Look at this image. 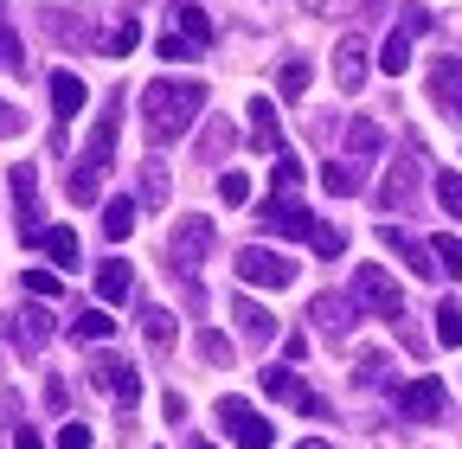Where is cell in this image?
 Wrapping results in <instances>:
<instances>
[{"label": "cell", "instance_id": "32", "mask_svg": "<svg viewBox=\"0 0 462 449\" xmlns=\"http://www.w3.org/2000/svg\"><path fill=\"white\" fill-rule=\"evenodd\" d=\"M437 341L443 347H462V302H443L437 308Z\"/></svg>", "mask_w": 462, "mask_h": 449}, {"label": "cell", "instance_id": "46", "mask_svg": "<svg viewBox=\"0 0 462 449\" xmlns=\"http://www.w3.org/2000/svg\"><path fill=\"white\" fill-rule=\"evenodd\" d=\"M20 129H26V116H20L7 96H0V135H20Z\"/></svg>", "mask_w": 462, "mask_h": 449}, {"label": "cell", "instance_id": "2", "mask_svg": "<svg viewBox=\"0 0 462 449\" xmlns=\"http://www.w3.org/2000/svg\"><path fill=\"white\" fill-rule=\"evenodd\" d=\"M231 270H238V283H257V289H289L296 283V263L282 251H270V244H245L231 257Z\"/></svg>", "mask_w": 462, "mask_h": 449}, {"label": "cell", "instance_id": "19", "mask_svg": "<svg viewBox=\"0 0 462 449\" xmlns=\"http://www.w3.org/2000/svg\"><path fill=\"white\" fill-rule=\"evenodd\" d=\"M142 334H148V347H154V353H167L173 341H180V327H173V308L148 302V308H142Z\"/></svg>", "mask_w": 462, "mask_h": 449}, {"label": "cell", "instance_id": "27", "mask_svg": "<svg viewBox=\"0 0 462 449\" xmlns=\"http://www.w3.org/2000/svg\"><path fill=\"white\" fill-rule=\"evenodd\" d=\"M173 14H180V32H187L193 45H206V39H212V20H206L199 0H173Z\"/></svg>", "mask_w": 462, "mask_h": 449}, {"label": "cell", "instance_id": "39", "mask_svg": "<svg viewBox=\"0 0 462 449\" xmlns=\"http://www.w3.org/2000/svg\"><path fill=\"white\" fill-rule=\"evenodd\" d=\"M97 187H103L97 167H78V174H71V199H78V206H90V199H97Z\"/></svg>", "mask_w": 462, "mask_h": 449}, {"label": "cell", "instance_id": "11", "mask_svg": "<svg viewBox=\"0 0 462 449\" xmlns=\"http://www.w3.org/2000/svg\"><path fill=\"white\" fill-rule=\"evenodd\" d=\"M116 129H123V96H109V109L97 116V135H90V148H84V167H109V154H116Z\"/></svg>", "mask_w": 462, "mask_h": 449}, {"label": "cell", "instance_id": "30", "mask_svg": "<svg viewBox=\"0 0 462 449\" xmlns=\"http://www.w3.org/2000/svg\"><path fill=\"white\" fill-rule=\"evenodd\" d=\"M135 45H142V20H135V14H129L123 26H116L109 39H103V51H109V59H129V51H135Z\"/></svg>", "mask_w": 462, "mask_h": 449}, {"label": "cell", "instance_id": "47", "mask_svg": "<svg viewBox=\"0 0 462 449\" xmlns=\"http://www.w3.org/2000/svg\"><path fill=\"white\" fill-rule=\"evenodd\" d=\"M379 379H385V353H366L360 360V385H379Z\"/></svg>", "mask_w": 462, "mask_h": 449}, {"label": "cell", "instance_id": "26", "mask_svg": "<svg viewBox=\"0 0 462 449\" xmlns=\"http://www.w3.org/2000/svg\"><path fill=\"white\" fill-rule=\"evenodd\" d=\"M430 257H437V276H462V238L456 232H437L430 238Z\"/></svg>", "mask_w": 462, "mask_h": 449}, {"label": "cell", "instance_id": "28", "mask_svg": "<svg viewBox=\"0 0 462 449\" xmlns=\"http://www.w3.org/2000/svg\"><path fill=\"white\" fill-rule=\"evenodd\" d=\"M404 65H411V32H404V26H398V32H392V39L379 45V71H392V78H398Z\"/></svg>", "mask_w": 462, "mask_h": 449}, {"label": "cell", "instance_id": "3", "mask_svg": "<svg viewBox=\"0 0 462 449\" xmlns=\"http://www.w3.org/2000/svg\"><path fill=\"white\" fill-rule=\"evenodd\" d=\"M354 308H373L379 321H404V296H398V283H392V276L379 270V263H360L354 270Z\"/></svg>", "mask_w": 462, "mask_h": 449}, {"label": "cell", "instance_id": "15", "mask_svg": "<svg viewBox=\"0 0 462 449\" xmlns=\"http://www.w3.org/2000/svg\"><path fill=\"white\" fill-rule=\"evenodd\" d=\"M334 78H340V90H360V84H366V45H360L354 32L334 45Z\"/></svg>", "mask_w": 462, "mask_h": 449}, {"label": "cell", "instance_id": "20", "mask_svg": "<svg viewBox=\"0 0 462 449\" xmlns=\"http://www.w3.org/2000/svg\"><path fill=\"white\" fill-rule=\"evenodd\" d=\"M129 289H135V270H129L123 257H109V263L97 270V296H103V302H123Z\"/></svg>", "mask_w": 462, "mask_h": 449}, {"label": "cell", "instance_id": "17", "mask_svg": "<svg viewBox=\"0 0 462 449\" xmlns=\"http://www.w3.org/2000/svg\"><path fill=\"white\" fill-rule=\"evenodd\" d=\"M251 148H257V154H276V148H282L276 103H270V96H251Z\"/></svg>", "mask_w": 462, "mask_h": 449}, {"label": "cell", "instance_id": "13", "mask_svg": "<svg viewBox=\"0 0 462 449\" xmlns=\"http://www.w3.org/2000/svg\"><path fill=\"white\" fill-rule=\"evenodd\" d=\"M309 315H315V327L328 334V341H346V327H354V315H360V308L346 302V296H315V308H309Z\"/></svg>", "mask_w": 462, "mask_h": 449}, {"label": "cell", "instance_id": "4", "mask_svg": "<svg viewBox=\"0 0 462 449\" xmlns=\"http://www.w3.org/2000/svg\"><path fill=\"white\" fill-rule=\"evenodd\" d=\"M206 251H212V218L206 212H193V218L173 224V270H180V276H193Z\"/></svg>", "mask_w": 462, "mask_h": 449}, {"label": "cell", "instance_id": "16", "mask_svg": "<svg viewBox=\"0 0 462 449\" xmlns=\"http://www.w3.org/2000/svg\"><path fill=\"white\" fill-rule=\"evenodd\" d=\"M411 193H418V160H398L392 174H385V187H379V206H385V212H404V206H411Z\"/></svg>", "mask_w": 462, "mask_h": 449}, {"label": "cell", "instance_id": "29", "mask_svg": "<svg viewBox=\"0 0 462 449\" xmlns=\"http://www.w3.org/2000/svg\"><path fill=\"white\" fill-rule=\"evenodd\" d=\"M346 148H354V154H379V148H385V135H379V123H366V116H354V123H346Z\"/></svg>", "mask_w": 462, "mask_h": 449}, {"label": "cell", "instance_id": "10", "mask_svg": "<svg viewBox=\"0 0 462 449\" xmlns=\"http://www.w3.org/2000/svg\"><path fill=\"white\" fill-rule=\"evenodd\" d=\"M430 96L449 123H462V59H437L430 65Z\"/></svg>", "mask_w": 462, "mask_h": 449}, {"label": "cell", "instance_id": "43", "mask_svg": "<svg viewBox=\"0 0 462 449\" xmlns=\"http://www.w3.org/2000/svg\"><path fill=\"white\" fill-rule=\"evenodd\" d=\"M26 59H20V39H14V26H0V71H20Z\"/></svg>", "mask_w": 462, "mask_h": 449}, {"label": "cell", "instance_id": "8", "mask_svg": "<svg viewBox=\"0 0 462 449\" xmlns=\"http://www.w3.org/2000/svg\"><path fill=\"white\" fill-rule=\"evenodd\" d=\"M14 212H20V238L39 244V167L32 160L14 167Z\"/></svg>", "mask_w": 462, "mask_h": 449}, {"label": "cell", "instance_id": "44", "mask_svg": "<svg viewBox=\"0 0 462 449\" xmlns=\"http://www.w3.org/2000/svg\"><path fill=\"white\" fill-rule=\"evenodd\" d=\"M282 353H289V366H302V360H309V334H302V327L282 334Z\"/></svg>", "mask_w": 462, "mask_h": 449}, {"label": "cell", "instance_id": "48", "mask_svg": "<svg viewBox=\"0 0 462 449\" xmlns=\"http://www.w3.org/2000/svg\"><path fill=\"white\" fill-rule=\"evenodd\" d=\"M225 142H231V129H225V123H212V129H206V154H218Z\"/></svg>", "mask_w": 462, "mask_h": 449}, {"label": "cell", "instance_id": "25", "mask_svg": "<svg viewBox=\"0 0 462 449\" xmlns=\"http://www.w3.org/2000/svg\"><path fill=\"white\" fill-rule=\"evenodd\" d=\"M263 391H270V399H282V405H296L309 385H302L296 372H289V366H263Z\"/></svg>", "mask_w": 462, "mask_h": 449}, {"label": "cell", "instance_id": "34", "mask_svg": "<svg viewBox=\"0 0 462 449\" xmlns=\"http://www.w3.org/2000/svg\"><path fill=\"white\" fill-rule=\"evenodd\" d=\"M20 341H26V347H45V341H51V315H45V308H26V321H20Z\"/></svg>", "mask_w": 462, "mask_h": 449}, {"label": "cell", "instance_id": "18", "mask_svg": "<svg viewBox=\"0 0 462 449\" xmlns=\"http://www.w3.org/2000/svg\"><path fill=\"white\" fill-rule=\"evenodd\" d=\"M379 244H385V251H398V257L411 263L418 276H437V257H430V244H418V238H404L398 224H385V232H379Z\"/></svg>", "mask_w": 462, "mask_h": 449}, {"label": "cell", "instance_id": "33", "mask_svg": "<svg viewBox=\"0 0 462 449\" xmlns=\"http://www.w3.org/2000/svg\"><path fill=\"white\" fill-rule=\"evenodd\" d=\"M276 90H282V96H302V90H309V59H289V65L276 71Z\"/></svg>", "mask_w": 462, "mask_h": 449}, {"label": "cell", "instance_id": "23", "mask_svg": "<svg viewBox=\"0 0 462 449\" xmlns=\"http://www.w3.org/2000/svg\"><path fill=\"white\" fill-rule=\"evenodd\" d=\"M135 212H142L135 199H109V206H103V232H109L116 244H123V238L135 232Z\"/></svg>", "mask_w": 462, "mask_h": 449}, {"label": "cell", "instance_id": "21", "mask_svg": "<svg viewBox=\"0 0 462 449\" xmlns=\"http://www.w3.org/2000/svg\"><path fill=\"white\" fill-rule=\"evenodd\" d=\"M39 251L51 257V263H78V232H71V224H45V232H39Z\"/></svg>", "mask_w": 462, "mask_h": 449}, {"label": "cell", "instance_id": "12", "mask_svg": "<svg viewBox=\"0 0 462 449\" xmlns=\"http://www.w3.org/2000/svg\"><path fill=\"white\" fill-rule=\"evenodd\" d=\"M231 315H238V334H245V347H270V341H276V315H270L263 302L238 296V302H231Z\"/></svg>", "mask_w": 462, "mask_h": 449}, {"label": "cell", "instance_id": "35", "mask_svg": "<svg viewBox=\"0 0 462 449\" xmlns=\"http://www.w3.org/2000/svg\"><path fill=\"white\" fill-rule=\"evenodd\" d=\"M199 353H206V366H231V341L225 334H212V327H199V341H193Z\"/></svg>", "mask_w": 462, "mask_h": 449}, {"label": "cell", "instance_id": "49", "mask_svg": "<svg viewBox=\"0 0 462 449\" xmlns=\"http://www.w3.org/2000/svg\"><path fill=\"white\" fill-rule=\"evenodd\" d=\"M14 449H45V443H39V430H32V424H20V430H14Z\"/></svg>", "mask_w": 462, "mask_h": 449}, {"label": "cell", "instance_id": "50", "mask_svg": "<svg viewBox=\"0 0 462 449\" xmlns=\"http://www.w3.org/2000/svg\"><path fill=\"white\" fill-rule=\"evenodd\" d=\"M296 449H328V443H321V436H302V443H296Z\"/></svg>", "mask_w": 462, "mask_h": 449}, {"label": "cell", "instance_id": "36", "mask_svg": "<svg viewBox=\"0 0 462 449\" xmlns=\"http://www.w3.org/2000/svg\"><path fill=\"white\" fill-rule=\"evenodd\" d=\"M270 187H276V199H289V193L302 187V160H296V154H282V160H276V180H270Z\"/></svg>", "mask_w": 462, "mask_h": 449}, {"label": "cell", "instance_id": "51", "mask_svg": "<svg viewBox=\"0 0 462 449\" xmlns=\"http://www.w3.org/2000/svg\"><path fill=\"white\" fill-rule=\"evenodd\" d=\"M193 449H212V443H193Z\"/></svg>", "mask_w": 462, "mask_h": 449}, {"label": "cell", "instance_id": "24", "mask_svg": "<svg viewBox=\"0 0 462 449\" xmlns=\"http://www.w3.org/2000/svg\"><path fill=\"white\" fill-rule=\"evenodd\" d=\"M321 187H328L334 199L360 193V167H354V160H328V167H321Z\"/></svg>", "mask_w": 462, "mask_h": 449}, {"label": "cell", "instance_id": "6", "mask_svg": "<svg viewBox=\"0 0 462 449\" xmlns=\"http://www.w3.org/2000/svg\"><path fill=\"white\" fill-rule=\"evenodd\" d=\"M90 379H97V385L109 391L116 405H142V372H135L129 360H116V353H103V360L90 366Z\"/></svg>", "mask_w": 462, "mask_h": 449}, {"label": "cell", "instance_id": "5", "mask_svg": "<svg viewBox=\"0 0 462 449\" xmlns=\"http://www.w3.org/2000/svg\"><path fill=\"white\" fill-rule=\"evenodd\" d=\"M218 424L231 430V436H238V449H270V417H257L245 399H218Z\"/></svg>", "mask_w": 462, "mask_h": 449}, {"label": "cell", "instance_id": "7", "mask_svg": "<svg viewBox=\"0 0 462 449\" xmlns=\"http://www.w3.org/2000/svg\"><path fill=\"white\" fill-rule=\"evenodd\" d=\"M257 218H263V232H276V238H315V224H321V218H315L309 206H296V199H270Z\"/></svg>", "mask_w": 462, "mask_h": 449}, {"label": "cell", "instance_id": "38", "mask_svg": "<svg viewBox=\"0 0 462 449\" xmlns=\"http://www.w3.org/2000/svg\"><path fill=\"white\" fill-rule=\"evenodd\" d=\"M309 244H315L321 257H340V251H346V232H340V224H315V238H309Z\"/></svg>", "mask_w": 462, "mask_h": 449}, {"label": "cell", "instance_id": "1", "mask_svg": "<svg viewBox=\"0 0 462 449\" xmlns=\"http://www.w3.org/2000/svg\"><path fill=\"white\" fill-rule=\"evenodd\" d=\"M199 109H206V84L199 78H154L142 90V123H148L154 142H180L199 123Z\"/></svg>", "mask_w": 462, "mask_h": 449}, {"label": "cell", "instance_id": "45", "mask_svg": "<svg viewBox=\"0 0 462 449\" xmlns=\"http://www.w3.org/2000/svg\"><path fill=\"white\" fill-rule=\"evenodd\" d=\"M58 449H90V430L84 424H65V430H58Z\"/></svg>", "mask_w": 462, "mask_h": 449}, {"label": "cell", "instance_id": "14", "mask_svg": "<svg viewBox=\"0 0 462 449\" xmlns=\"http://www.w3.org/2000/svg\"><path fill=\"white\" fill-rule=\"evenodd\" d=\"M84 103H90L84 78H71V71H51V116H58V123H71V116H84Z\"/></svg>", "mask_w": 462, "mask_h": 449}, {"label": "cell", "instance_id": "41", "mask_svg": "<svg viewBox=\"0 0 462 449\" xmlns=\"http://www.w3.org/2000/svg\"><path fill=\"white\" fill-rule=\"evenodd\" d=\"M154 51H161L167 65H180V59H193V39H187V32H167V39H161Z\"/></svg>", "mask_w": 462, "mask_h": 449}, {"label": "cell", "instance_id": "31", "mask_svg": "<svg viewBox=\"0 0 462 449\" xmlns=\"http://www.w3.org/2000/svg\"><path fill=\"white\" fill-rule=\"evenodd\" d=\"M71 334H78V341H109V334H116V321H109L103 308H84V315L71 321Z\"/></svg>", "mask_w": 462, "mask_h": 449}, {"label": "cell", "instance_id": "37", "mask_svg": "<svg viewBox=\"0 0 462 449\" xmlns=\"http://www.w3.org/2000/svg\"><path fill=\"white\" fill-rule=\"evenodd\" d=\"M437 206L449 218H462V174H437Z\"/></svg>", "mask_w": 462, "mask_h": 449}, {"label": "cell", "instance_id": "42", "mask_svg": "<svg viewBox=\"0 0 462 449\" xmlns=\"http://www.w3.org/2000/svg\"><path fill=\"white\" fill-rule=\"evenodd\" d=\"M218 199H225V206H245V199H251V180H245V174H225V180H218Z\"/></svg>", "mask_w": 462, "mask_h": 449}, {"label": "cell", "instance_id": "9", "mask_svg": "<svg viewBox=\"0 0 462 449\" xmlns=\"http://www.w3.org/2000/svg\"><path fill=\"white\" fill-rule=\"evenodd\" d=\"M398 417L437 424V417H443V385H437V379H411V385H398Z\"/></svg>", "mask_w": 462, "mask_h": 449}, {"label": "cell", "instance_id": "40", "mask_svg": "<svg viewBox=\"0 0 462 449\" xmlns=\"http://www.w3.org/2000/svg\"><path fill=\"white\" fill-rule=\"evenodd\" d=\"M20 283H26V296H39V302H51V296H58V276H51V270H26Z\"/></svg>", "mask_w": 462, "mask_h": 449}, {"label": "cell", "instance_id": "22", "mask_svg": "<svg viewBox=\"0 0 462 449\" xmlns=\"http://www.w3.org/2000/svg\"><path fill=\"white\" fill-rule=\"evenodd\" d=\"M167 160H142V212H161L167 206Z\"/></svg>", "mask_w": 462, "mask_h": 449}]
</instances>
